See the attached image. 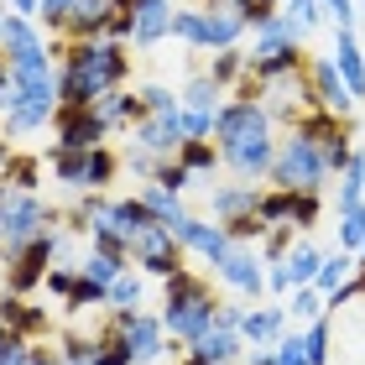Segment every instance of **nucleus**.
Here are the masks:
<instances>
[{"label":"nucleus","instance_id":"30","mask_svg":"<svg viewBox=\"0 0 365 365\" xmlns=\"http://www.w3.org/2000/svg\"><path fill=\"white\" fill-rule=\"evenodd\" d=\"M365 209V152L350 157V168L339 173V214Z\"/></svg>","mask_w":365,"mask_h":365},{"label":"nucleus","instance_id":"46","mask_svg":"<svg viewBox=\"0 0 365 365\" xmlns=\"http://www.w3.org/2000/svg\"><path fill=\"white\" fill-rule=\"evenodd\" d=\"M152 182H162V188L182 193V188H188V182H193V173H188V168H182V162L173 157V162H162V168H157V178H152Z\"/></svg>","mask_w":365,"mask_h":365},{"label":"nucleus","instance_id":"20","mask_svg":"<svg viewBox=\"0 0 365 365\" xmlns=\"http://www.w3.org/2000/svg\"><path fill=\"white\" fill-rule=\"evenodd\" d=\"M334 68H339L344 84H350V94H355V99H365V47H360V37H355V26H339Z\"/></svg>","mask_w":365,"mask_h":365},{"label":"nucleus","instance_id":"52","mask_svg":"<svg viewBox=\"0 0 365 365\" xmlns=\"http://www.w3.org/2000/svg\"><path fill=\"white\" fill-rule=\"evenodd\" d=\"M11 157H16V152H11L6 141H0V173H6V162H11Z\"/></svg>","mask_w":365,"mask_h":365},{"label":"nucleus","instance_id":"44","mask_svg":"<svg viewBox=\"0 0 365 365\" xmlns=\"http://www.w3.org/2000/svg\"><path fill=\"white\" fill-rule=\"evenodd\" d=\"M272 350H277V365H313V360H308L303 334H282V339L272 344Z\"/></svg>","mask_w":365,"mask_h":365},{"label":"nucleus","instance_id":"8","mask_svg":"<svg viewBox=\"0 0 365 365\" xmlns=\"http://www.w3.org/2000/svg\"><path fill=\"white\" fill-rule=\"evenodd\" d=\"M292 130H303V136L319 146V157H324L329 173H344V168H350L355 146H350V130H344V115H334V110H303Z\"/></svg>","mask_w":365,"mask_h":365},{"label":"nucleus","instance_id":"41","mask_svg":"<svg viewBox=\"0 0 365 365\" xmlns=\"http://www.w3.org/2000/svg\"><path fill=\"white\" fill-rule=\"evenodd\" d=\"M303 344H308V360L313 365H329V319H324V313L303 329Z\"/></svg>","mask_w":365,"mask_h":365},{"label":"nucleus","instance_id":"36","mask_svg":"<svg viewBox=\"0 0 365 365\" xmlns=\"http://www.w3.org/2000/svg\"><path fill=\"white\" fill-rule=\"evenodd\" d=\"M297 245V230L292 225H267V235H261V261H287V251Z\"/></svg>","mask_w":365,"mask_h":365},{"label":"nucleus","instance_id":"3","mask_svg":"<svg viewBox=\"0 0 365 365\" xmlns=\"http://www.w3.org/2000/svg\"><path fill=\"white\" fill-rule=\"evenodd\" d=\"M214 313H220V297H214V287L198 272L182 267L162 282V324H168V334L178 344H193L214 324Z\"/></svg>","mask_w":365,"mask_h":365},{"label":"nucleus","instance_id":"23","mask_svg":"<svg viewBox=\"0 0 365 365\" xmlns=\"http://www.w3.org/2000/svg\"><path fill=\"white\" fill-rule=\"evenodd\" d=\"M220 89H240L245 84V73H251V58L240 53V47H220V53L209 58V68H204Z\"/></svg>","mask_w":365,"mask_h":365},{"label":"nucleus","instance_id":"21","mask_svg":"<svg viewBox=\"0 0 365 365\" xmlns=\"http://www.w3.org/2000/svg\"><path fill=\"white\" fill-rule=\"evenodd\" d=\"M42 162L68 193H89V152H63V146H53Z\"/></svg>","mask_w":365,"mask_h":365},{"label":"nucleus","instance_id":"17","mask_svg":"<svg viewBox=\"0 0 365 365\" xmlns=\"http://www.w3.org/2000/svg\"><path fill=\"white\" fill-rule=\"evenodd\" d=\"M94 115L105 120V130L110 136H125L136 120H146V105H141V89H115V94H105V99H94Z\"/></svg>","mask_w":365,"mask_h":365},{"label":"nucleus","instance_id":"9","mask_svg":"<svg viewBox=\"0 0 365 365\" xmlns=\"http://www.w3.org/2000/svg\"><path fill=\"white\" fill-rule=\"evenodd\" d=\"M182 261H188V251H182V240L173 235L168 225L141 230L136 245H130V267L146 272V277H157V282H168L173 272H182Z\"/></svg>","mask_w":365,"mask_h":365},{"label":"nucleus","instance_id":"29","mask_svg":"<svg viewBox=\"0 0 365 365\" xmlns=\"http://www.w3.org/2000/svg\"><path fill=\"white\" fill-rule=\"evenodd\" d=\"M120 168H125V162H120V152H115L110 141L94 146V152H89V193H105L110 182L120 178Z\"/></svg>","mask_w":365,"mask_h":365},{"label":"nucleus","instance_id":"45","mask_svg":"<svg viewBox=\"0 0 365 365\" xmlns=\"http://www.w3.org/2000/svg\"><path fill=\"white\" fill-rule=\"evenodd\" d=\"M31 360V339H21V334H0V365H26Z\"/></svg>","mask_w":365,"mask_h":365},{"label":"nucleus","instance_id":"38","mask_svg":"<svg viewBox=\"0 0 365 365\" xmlns=\"http://www.w3.org/2000/svg\"><path fill=\"white\" fill-rule=\"evenodd\" d=\"M319 11H324V0H282V16H287V21H292L297 31H303V37H308V31L324 21Z\"/></svg>","mask_w":365,"mask_h":365},{"label":"nucleus","instance_id":"1","mask_svg":"<svg viewBox=\"0 0 365 365\" xmlns=\"http://www.w3.org/2000/svg\"><path fill=\"white\" fill-rule=\"evenodd\" d=\"M58 53V99L63 105H94L130 78V47L110 37H84V42H53Z\"/></svg>","mask_w":365,"mask_h":365},{"label":"nucleus","instance_id":"31","mask_svg":"<svg viewBox=\"0 0 365 365\" xmlns=\"http://www.w3.org/2000/svg\"><path fill=\"white\" fill-rule=\"evenodd\" d=\"M355 267H360V261H355L350 251H334V256H324V267H319V282H313V287H319L324 297H334V292L344 287V282L355 277Z\"/></svg>","mask_w":365,"mask_h":365},{"label":"nucleus","instance_id":"4","mask_svg":"<svg viewBox=\"0 0 365 365\" xmlns=\"http://www.w3.org/2000/svg\"><path fill=\"white\" fill-rule=\"evenodd\" d=\"M47 230H58V209L42 193H16L11 188L0 198V251H6V261L16 251H26L31 240H42Z\"/></svg>","mask_w":365,"mask_h":365},{"label":"nucleus","instance_id":"56","mask_svg":"<svg viewBox=\"0 0 365 365\" xmlns=\"http://www.w3.org/2000/svg\"><path fill=\"white\" fill-rule=\"evenodd\" d=\"M360 47H365V37H360Z\"/></svg>","mask_w":365,"mask_h":365},{"label":"nucleus","instance_id":"2","mask_svg":"<svg viewBox=\"0 0 365 365\" xmlns=\"http://www.w3.org/2000/svg\"><path fill=\"white\" fill-rule=\"evenodd\" d=\"M58 105H63L58 99V58L11 68V94H6V110H0V130H6L11 141L37 136V130L53 125Z\"/></svg>","mask_w":365,"mask_h":365},{"label":"nucleus","instance_id":"57","mask_svg":"<svg viewBox=\"0 0 365 365\" xmlns=\"http://www.w3.org/2000/svg\"><path fill=\"white\" fill-rule=\"evenodd\" d=\"M360 6H365V0H360Z\"/></svg>","mask_w":365,"mask_h":365},{"label":"nucleus","instance_id":"33","mask_svg":"<svg viewBox=\"0 0 365 365\" xmlns=\"http://www.w3.org/2000/svg\"><path fill=\"white\" fill-rule=\"evenodd\" d=\"M94 355H99V365H136V355H130L125 334H120V329H110V324L94 334Z\"/></svg>","mask_w":365,"mask_h":365},{"label":"nucleus","instance_id":"51","mask_svg":"<svg viewBox=\"0 0 365 365\" xmlns=\"http://www.w3.org/2000/svg\"><path fill=\"white\" fill-rule=\"evenodd\" d=\"M6 94H11V63H6V53H0V110H6Z\"/></svg>","mask_w":365,"mask_h":365},{"label":"nucleus","instance_id":"22","mask_svg":"<svg viewBox=\"0 0 365 365\" xmlns=\"http://www.w3.org/2000/svg\"><path fill=\"white\" fill-rule=\"evenodd\" d=\"M173 37L193 53H209V6H178L173 11Z\"/></svg>","mask_w":365,"mask_h":365},{"label":"nucleus","instance_id":"27","mask_svg":"<svg viewBox=\"0 0 365 365\" xmlns=\"http://www.w3.org/2000/svg\"><path fill=\"white\" fill-rule=\"evenodd\" d=\"M178 162H182L193 178H214V173L225 168V157H220V146H214V141H182Z\"/></svg>","mask_w":365,"mask_h":365},{"label":"nucleus","instance_id":"54","mask_svg":"<svg viewBox=\"0 0 365 365\" xmlns=\"http://www.w3.org/2000/svg\"><path fill=\"white\" fill-rule=\"evenodd\" d=\"M355 261H360V272H365V245H360V256H355Z\"/></svg>","mask_w":365,"mask_h":365},{"label":"nucleus","instance_id":"35","mask_svg":"<svg viewBox=\"0 0 365 365\" xmlns=\"http://www.w3.org/2000/svg\"><path fill=\"white\" fill-rule=\"evenodd\" d=\"M261 225H292V188H267L261 193Z\"/></svg>","mask_w":365,"mask_h":365},{"label":"nucleus","instance_id":"11","mask_svg":"<svg viewBox=\"0 0 365 365\" xmlns=\"http://www.w3.org/2000/svg\"><path fill=\"white\" fill-rule=\"evenodd\" d=\"M53 146H63V152H94V146L110 141L105 120L94 115V105H58L53 115Z\"/></svg>","mask_w":365,"mask_h":365},{"label":"nucleus","instance_id":"49","mask_svg":"<svg viewBox=\"0 0 365 365\" xmlns=\"http://www.w3.org/2000/svg\"><path fill=\"white\" fill-rule=\"evenodd\" d=\"M6 11H16V16H37L42 11V0H0Z\"/></svg>","mask_w":365,"mask_h":365},{"label":"nucleus","instance_id":"18","mask_svg":"<svg viewBox=\"0 0 365 365\" xmlns=\"http://www.w3.org/2000/svg\"><path fill=\"white\" fill-rule=\"evenodd\" d=\"M0 313H6V329L11 334H21V339H31V344H42V334H47V308H37L31 297H0Z\"/></svg>","mask_w":365,"mask_h":365},{"label":"nucleus","instance_id":"12","mask_svg":"<svg viewBox=\"0 0 365 365\" xmlns=\"http://www.w3.org/2000/svg\"><path fill=\"white\" fill-rule=\"evenodd\" d=\"M267 261H261L256 245H230V256L225 261H214V277L225 282L230 292H240V297H256L261 303V292H267Z\"/></svg>","mask_w":365,"mask_h":365},{"label":"nucleus","instance_id":"16","mask_svg":"<svg viewBox=\"0 0 365 365\" xmlns=\"http://www.w3.org/2000/svg\"><path fill=\"white\" fill-rule=\"evenodd\" d=\"M173 11H178L173 0H141V6L130 11V26H136V31H130V47L146 53V47L168 42L173 37Z\"/></svg>","mask_w":365,"mask_h":365},{"label":"nucleus","instance_id":"48","mask_svg":"<svg viewBox=\"0 0 365 365\" xmlns=\"http://www.w3.org/2000/svg\"><path fill=\"white\" fill-rule=\"evenodd\" d=\"M26 365H63V355H58V344H31V360Z\"/></svg>","mask_w":365,"mask_h":365},{"label":"nucleus","instance_id":"25","mask_svg":"<svg viewBox=\"0 0 365 365\" xmlns=\"http://www.w3.org/2000/svg\"><path fill=\"white\" fill-rule=\"evenodd\" d=\"M136 193H141V204L152 209V220H157V225H178L182 214H188V209H182V193L162 188V182H141Z\"/></svg>","mask_w":365,"mask_h":365},{"label":"nucleus","instance_id":"14","mask_svg":"<svg viewBox=\"0 0 365 365\" xmlns=\"http://www.w3.org/2000/svg\"><path fill=\"white\" fill-rule=\"evenodd\" d=\"M261 182H220L209 193L214 225H240V220H261Z\"/></svg>","mask_w":365,"mask_h":365},{"label":"nucleus","instance_id":"47","mask_svg":"<svg viewBox=\"0 0 365 365\" xmlns=\"http://www.w3.org/2000/svg\"><path fill=\"white\" fill-rule=\"evenodd\" d=\"M245 319V303H220V313H214V324H225V329H240Z\"/></svg>","mask_w":365,"mask_h":365},{"label":"nucleus","instance_id":"28","mask_svg":"<svg viewBox=\"0 0 365 365\" xmlns=\"http://www.w3.org/2000/svg\"><path fill=\"white\" fill-rule=\"evenodd\" d=\"M78 272L110 287V282L120 277V272H130V256H115V251H99V245H89V251H84V261H78Z\"/></svg>","mask_w":365,"mask_h":365},{"label":"nucleus","instance_id":"19","mask_svg":"<svg viewBox=\"0 0 365 365\" xmlns=\"http://www.w3.org/2000/svg\"><path fill=\"white\" fill-rule=\"evenodd\" d=\"M282 334H287V308H245L240 319V339L251 344V350H261V344H277Z\"/></svg>","mask_w":365,"mask_h":365},{"label":"nucleus","instance_id":"6","mask_svg":"<svg viewBox=\"0 0 365 365\" xmlns=\"http://www.w3.org/2000/svg\"><path fill=\"white\" fill-rule=\"evenodd\" d=\"M324 157H319V146H313L303 130H287V136L277 141V162H272V182L277 188H292V193H319L324 188Z\"/></svg>","mask_w":365,"mask_h":365},{"label":"nucleus","instance_id":"13","mask_svg":"<svg viewBox=\"0 0 365 365\" xmlns=\"http://www.w3.org/2000/svg\"><path fill=\"white\" fill-rule=\"evenodd\" d=\"M168 230L182 240V251H188V256H204L209 267H214V261H225L230 245H235V235H230L225 225H209V220H198V214H182V220L168 225Z\"/></svg>","mask_w":365,"mask_h":365},{"label":"nucleus","instance_id":"53","mask_svg":"<svg viewBox=\"0 0 365 365\" xmlns=\"http://www.w3.org/2000/svg\"><path fill=\"white\" fill-rule=\"evenodd\" d=\"M6 193H11V182H6V178H0V198H6Z\"/></svg>","mask_w":365,"mask_h":365},{"label":"nucleus","instance_id":"37","mask_svg":"<svg viewBox=\"0 0 365 365\" xmlns=\"http://www.w3.org/2000/svg\"><path fill=\"white\" fill-rule=\"evenodd\" d=\"M73 287H78V261H53V272H47L42 292H53L58 303H68V297H73Z\"/></svg>","mask_w":365,"mask_h":365},{"label":"nucleus","instance_id":"43","mask_svg":"<svg viewBox=\"0 0 365 365\" xmlns=\"http://www.w3.org/2000/svg\"><path fill=\"white\" fill-rule=\"evenodd\" d=\"M319 214H324L319 193H292V225L297 230H313V225H319Z\"/></svg>","mask_w":365,"mask_h":365},{"label":"nucleus","instance_id":"7","mask_svg":"<svg viewBox=\"0 0 365 365\" xmlns=\"http://www.w3.org/2000/svg\"><path fill=\"white\" fill-rule=\"evenodd\" d=\"M53 261H63V230H47L42 240H31L26 251H16V256L6 261V292H11V297H31V292L47 282Z\"/></svg>","mask_w":365,"mask_h":365},{"label":"nucleus","instance_id":"50","mask_svg":"<svg viewBox=\"0 0 365 365\" xmlns=\"http://www.w3.org/2000/svg\"><path fill=\"white\" fill-rule=\"evenodd\" d=\"M245 360H251V365H277V350H272V344H261V350H245Z\"/></svg>","mask_w":365,"mask_h":365},{"label":"nucleus","instance_id":"55","mask_svg":"<svg viewBox=\"0 0 365 365\" xmlns=\"http://www.w3.org/2000/svg\"><path fill=\"white\" fill-rule=\"evenodd\" d=\"M0 141H6V130H0Z\"/></svg>","mask_w":365,"mask_h":365},{"label":"nucleus","instance_id":"34","mask_svg":"<svg viewBox=\"0 0 365 365\" xmlns=\"http://www.w3.org/2000/svg\"><path fill=\"white\" fill-rule=\"evenodd\" d=\"M68 313H89V308H110V287L105 282H94V277H84L78 272V287H73V297L63 303Z\"/></svg>","mask_w":365,"mask_h":365},{"label":"nucleus","instance_id":"42","mask_svg":"<svg viewBox=\"0 0 365 365\" xmlns=\"http://www.w3.org/2000/svg\"><path fill=\"white\" fill-rule=\"evenodd\" d=\"M141 105H146V115H173V110H182V99L168 84H146L141 89Z\"/></svg>","mask_w":365,"mask_h":365},{"label":"nucleus","instance_id":"39","mask_svg":"<svg viewBox=\"0 0 365 365\" xmlns=\"http://www.w3.org/2000/svg\"><path fill=\"white\" fill-rule=\"evenodd\" d=\"M360 245H365V209H350L339 214V251L360 256Z\"/></svg>","mask_w":365,"mask_h":365},{"label":"nucleus","instance_id":"10","mask_svg":"<svg viewBox=\"0 0 365 365\" xmlns=\"http://www.w3.org/2000/svg\"><path fill=\"white\" fill-rule=\"evenodd\" d=\"M182 141H188L182 110H173V115H146V120H136V125L125 130L130 152H146V157H157V162H173L182 152Z\"/></svg>","mask_w":365,"mask_h":365},{"label":"nucleus","instance_id":"32","mask_svg":"<svg viewBox=\"0 0 365 365\" xmlns=\"http://www.w3.org/2000/svg\"><path fill=\"white\" fill-rule=\"evenodd\" d=\"M141 297H146V272H120L110 282V308H141Z\"/></svg>","mask_w":365,"mask_h":365},{"label":"nucleus","instance_id":"40","mask_svg":"<svg viewBox=\"0 0 365 365\" xmlns=\"http://www.w3.org/2000/svg\"><path fill=\"white\" fill-rule=\"evenodd\" d=\"M324 308H329V303H324V292H319V287H292V303H287V313H297L303 324H313Z\"/></svg>","mask_w":365,"mask_h":365},{"label":"nucleus","instance_id":"26","mask_svg":"<svg viewBox=\"0 0 365 365\" xmlns=\"http://www.w3.org/2000/svg\"><path fill=\"white\" fill-rule=\"evenodd\" d=\"M42 168H47L42 157H31V152H16V157L6 162V173H0V178H6L16 193H37V188H42Z\"/></svg>","mask_w":365,"mask_h":365},{"label":"nucleus","instance_id":"24","mask_svg":"<svg viewBox=\"0 0 365 365\" xmlns=\"http://www.w3.org/2000/svg\"><path fill=\"white\" fill-rule=\"evenodd\" d=\"M282 267H287L292 287H313V282H319V267H324V251H319V245H308V240H297Z\"/></svg>","mask_w":365,"mask_h":365},{"label":"nucleus","instance_id":"15","mask_svg":"<svg viewBox=\"0 0 365 365\" xmlns=\"http://www.w3.org/2000/svg\"><path fill=\"white\" fill-rule=\"evenodd\" d=\"M308 84H313L319 110H334V115H350V110H355V94H350V84L339 78L334 58H313V63H308Z\"/></svg>","mask_w":365,"mask_h":365},{"label":"nucleus","instance_id":"5","mask_svg":"<svg viewBox=\"0 0 365 365\" xmlns=\"http://www.w3.org/2000/svg\"><path fill=\"white\" fill-rule=\"evenodd\" d=\"M110 329H120L136 365H162L168 355H182V344L168 334L162 313H146V308H110Z\"/></svg>","mask_w":365,"mask_h":365}]
</instances>
